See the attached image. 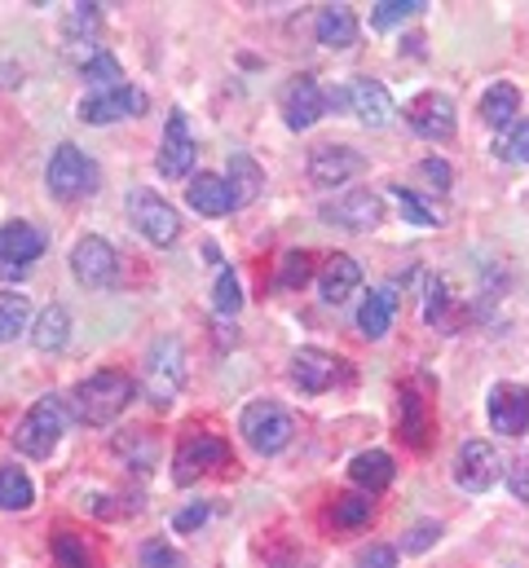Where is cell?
I'll list each match as a JSON object with an SVG mask.
<instances>
[{"instance_id":"8d00e7d4","label":"cell","mask_w":529,"mask_h":568,"mask_svg":"<svg viewBox=\"0 0 529 568\" xmlns=\"http://www.w3.org/2000/svg\"><path fill=\"white\" fill-rule=\"evenodd\" d=\"M494 150L503 155V159H516V164H529V120H516L498 142H494Z\"/></svg>"},{"instance_id":"d4e9b609","label":"cell","mask_w":529,"mask_h":568,"mask_svg":"<svg viewBox=\"0 0 529 568\" xmlns=\"http://www.w3.org/2000/svg\"><path fill=\"white\" fill-rule=\"evenodd\" d=\"M67 339H71V313L62 304H49L32 326V345L40 353H58V349H67Z\"/></svg>"},{"instance_id":"44dd1931","label":"cell","mask_w":529,"mask_h":568,"mask_svg":"<svg viewBox=\"0 0 529 568\" xmlns=\"http://www.w3.org/2000/svg\"><path fill=\"white\" fill-rule=\"evenodd\" d=\"M358 287H362V265L349 261V256H332L327 269L317 274V295H323L327 304H345Z\"/></svg>"},{"instance_id":"52a82bcc","label":"cell","mask_w":529,"mask_h":568,"mask_svg":"<svg viewBox=\"0 0 529 568\" xmlns=\"http://www.w3.org/2000/svg\"><path fill=\"white\" fill-rule=\"evenodd\" d=\"M323 220L340 225V230H353V234H366L384 220V198L371 190H345L332 203H323Z\"/></svg>"},{"instance_id":"30bf717a","label":"cell","mask_w":529,"mask_h":568,"mask_svg":"<svg viewBox=\"0 0 529 568\" xmlns=\"http://www.w3.org/2000/svg\"><path fill=\"white\" fill-rule=\"evenodd\" d=\"M146 93L124 84V88H111V93H88L80 101V120L84 124H116V120H137L146 116Z\"/></svg>"},{"instance_id":"ffe728a7","label":"cell","mask_w":529,"mask_h":568,"mask_svg":"<svg viewBox=\"0 0 529 568\" xmlns=\"http://www.w3.org/2000/svg\"><path fill=\"white\" fill-rule=\"evenodd\" d=\"M185 203L203 216H226L230 207H239L235 194H230V181L217 177V172H194V181L185 185Z\"/></svg>"},{"instance_id":"ab89813d","label":"cell","mask_w":529,"mask_h":568,"mask_svg":"<svg viewBox=\"0 0 529 568\" xmlns=\"http://www.w3.org/2000/svg\"><path fill=\"white\" fill-rule=\"evenodd\" d=\"M142 568H181V555L168 542H146L142 546Z\"/></svg>"},{"instance_id":"2e32d148","label":"cell","mask_w":529,"mask_h":568,"mask_svg":"<svg viewBox=\"0 0 529 568\" xmlns=\"http://www.w3.org/2000/svg\"><path fill=\"white\" fill-rule=\"evenodd\" d=\"M362 172V155L353 146H317L309 155V181L313 185H345Z\"/></svg>"},{"instance_id":"ee69618b","label":"cell","mask_w":529,"mask_h":568,"mask_svg":"<svg viewBox=\"0 0 529 568\" xmlns=\"http://www.w3.org/2000/svg\"><path fill=\"white\" fill-rule=\"evenodd\" d=\"M507 490H512V498H516V503H529V454H525V459L512 468Z\"/></svg>"},{"instance_id":"d6986e66","label":"cell","mask_w":529,"mask_h":568,"mask_svg":"<svg viewBox=\"0 0 529 568\" xmlns=\"http://www.w3.org/2000/svg\"><path fill=\"white\" fill-rule=\"evenodd\" d=\"M345 93H349V110H353L362 124L384 129L393 120V97H388V88L380 80H353Z\"/></svg>"},{"instance_id":"603a6c76","label":"cell","mask_w":529,"mask_h":568,"mask_svg":"<svg viewBox=\"0 0 529 568\" xmlns=\"http://www.w3.org/2000/svg\"><path fill=\"white\" fill-rule=\"evenodd\" d=\"M393 313H397V295H393V287H380V291H371V295L362 300V309H358V330H362L366 339H384L388 326H393Z\"/></svg>"},{"instance_id":"836d02e7","label":"cell","mask_w":529,"mask_h":568,"mask_svg":"<svg viewBox=\"0 0 529 568\" xmlns=\"http://www.w3.org/2000/svg\"><path fill=\"white\" fill-rule=\"evenodd\" d=\"M371 511H375L371 498H362V494H345V498H336L332 520H336V529H358V524L371 520Z\"/></svg>"},{"instance_id":"1f68e13d","label":"cell","mask_w":529,"mask_h":568,"mask_svg":"<svg viewBox=\"0 0 529 568\" xmlns=\"http://www.w3.org/2000/svg\"><path fill=\"white\" fill-rule=\"evenodd\" d=\"M84 80H93L97 84V93H111V88H124V71H120V62L106 53V49H97L88 62H84Z\"/></svg>"},{"instance_id":"7402d4cb","label":"cell","mask_w":529,"mask_h":568,"mask_svg":"<svg viewBox=\"0 0 529 568\" xmlns=\"http://www.w3.org/2000/svg\"><path fill=\"white\" fill-rule=\"evenodd\" d=\"M313 36H317V45H327V49H349L358 40L353 10L349 5H327L323 14H317V23H313Z\"/></svg>"},{"instance_id":"4316f807","label":"cell","mask_w":529,"mask_h":568,"mask_svg":"<svg viewBox=\"0 0 529 568\" xmlns=\"http://www.w3.org/2000/svg\"><path fill=\"white\" fill-rule=\"evenodd\" d=\"M230 194H235V203L243 207V203H252L256 194H261V185H265V172H261V164L252 159V155H243V150H235L230 155Z\"/></svg>"},{"instance_id":"d590c367","label":"cell","mask_w":529,"mask_h":568,"mask_svg":"<svg viewBox=\"0 0 529 568\" xmlns=\"http://www.w3.org/2000/svg\"><path fill=\"white\" fill-rule=\"evenodd\" d=\"M309 274H313L309 252H287V256H282V269H278V278H274V287H278V291H296V287L309 282Z\"/></svg>"},{"instance_id":"bcb514c9","label":"cell","mask_w":529,"mask_h":568,"mask_svg":"<svg viewBox=\"0 0 529 568\" xmlns=\"http://www.w3.org/2000/svg\"><path fill=\"white\" fill-rule=\"evenodd\" d=\"M203 520H207V507L199 503V507H185V511L172 520V529H177V533H190V529H199Z\"/></svg>"},{"instance_id":"8fae6325","label":"cell","mask_w":529,"mask_h":568,"mask_svg":"<svg viewBox=\"0 0 529 568\" xmlns=\"http://www.w3.org/2000/svg\"><path fill=\"white\" fill-rule=\"evenodd\" d=\"M278 106H282V120H287V129L304 133V129H313L317 120L327 116V93L317 88V80H313V75H296V80L282 88Z\"/></svg>"},{"instance_id":"484cf974","label":"cell","mask_w":529,"mask_h":568,"mask_svg":"<svg viewBox=\"0 0 529 568\" xmlns=\"http://www.w3.org/2000/svg\"><path fill=\"white\" fill-rule=\"evenodd\" d=\"M116 454H124V463H129L137 476H146V472H155V463H159V440H155L146 427H133V432L116 436Z\"/></svg>"},{"instance_id":"83f0119b","label":"cell","mask_w":529,"mask_h":568,"mask_svg":"<svg viewBox=\"0 0 529 568\" xmlns=\"http://www.w3.org/2000/svg\"><path fill=\"white\" fill-rule=\"evenodd\" d=\"M516 110H520V88H516V84H490V88H485V97H481V120H485L490 129L512 124Z\"/></svg>"},{"instance_id":"f35d334b","label":"cell","mask_w":529,"mask_h":568,"mask_svg":"<svg viewBox=\"0 0 529 568\" xmlns=\"http://www.w3.org/2000/svg\"><path fill=\"white\" fill-rule=\"evenodd\" d=\"M212 300H217V313H230V317L243 309V291H239V278L230 269L217 278V295H212Z\"/></svg>"},{"instance_id":"f546056e","label":"cell","mask_w":529,"mask_h":568,"mask_svg":"<svg viewBox=\"0 0 529 568\" xmlns=\"http://www.w3.org/2000/svg\"><path fill=\"white\" fill-rule=\"evenodd\" d=\"M27 322H32V300L23 291H0V345L19 339Z\"/></svg>"},{"instance_id":"7c38bea8","label":"cell","mask_w":529,"mask_h":568,"mask_svg":"<svg viewBox=\"0 0 529 568\" xmlns=\"http://www.w3.org/2000/svg\"><path fill=\"white\" fill-rule=\"evenodd\" d=\"M406 124L419 133V137H429V142H446L455 137V101L446 93H419L410 106H406Z\"/></svg>"},{"instance_id":"ba28073f","label":"cell","mask_w":529,"mask_h":568,"mask_svg":"<svg viewBox=\"0 0 529 568\" xmlns=\"http://www.w3.org/2000/svg\"><path fill=\"white\" fill-rule=\"evenodd\" d=\"M71 274H75V282L80 287H111L116 278H120V256H116V247L106 243V239H97V234H88V239H80L75 243V252H71Z\"/></svg>"},{"instance_id":"8992f818","label":"cell","mask_w":529,"mask_h":568,"mask_svg":"<svg viewBox=\"0 0 529 568\" xmlns=\"http://www.w3.org/2000/svg\"><path fill=\"white\" fill-rule=\"evenodd\" d=\"M129 220L137 225V234L151 239L155 247H172V243L181 239V220H177L172 203H164V198H159L155 190H146V185H137V190L129 194Z\"/></svg>"},{"instance_id":"e0dca14e","label":"cell","mask_w":529,"mask_h":568,"mask_svg":"<svg viewBox=\"0 0 529 568\" xmlns=\"http://www.w3.org/2000/svg\"><path fill=\"white\" fill-rule=\"evenodd\" d=\"M336 375H340V362L332 358V353H323V349H296V358H291V379H296V388L300 392H327L332 384H336Z\"/></svg>"},{"instance_id":"60d3db41","label":"cell","mask_w":529,"mask_h":568,"mask_svg":"<svg viewBox=\"0 0 529 568\" xmlns=\"http://www.w3.org/2000/svg\"><path fill=\"white\" fill-rule=\"evenodd\" d=\"M393 194H397V203H401V216H406V220H414V225H437V216H433L429 207H423V203H419L406 185H397Z\"/></svg>"},{"instance_id":"7bdbcfd3","label":"cell","mask_w":529,"mask_h":568,"mask_svg":"<svg viewBox=\"0 0 529 568\" xmlns=\"http://www.w3.org/2000/svg\"><path fill=\"white\" fill-rule=\"evenodd\" d=\"M446 304H450V291H446V282L442 278H433L429 282V309H423V317H429L433 326L442 322V313H446Z\"/></svg>"},{"instance_id":"4dcf8cb0","label":"cell","mask_w":529,"mask_h":568,"mask_svg":"<svg viewBox=\"0 0 529 568\" xmlns=\"http://www.w3.org/2000/svg\"><path fill=\"white\" fill-rule=\"evenodd\" d=\"M36 503V490H32V481H27V472L23 468H0V507L5 511H27Z\"/></svg>"},{"instance_id":"277c9868","label":"cell","mask_w":529,"mask_h":568,"mask_svg":"<svg viewBox=\"0 0 529 568\" xmlns=\"http://www.w3.org/2000/svg\"><path fill=\"white\" fill-rule=\"evenodd\" d=\"M45 185H49V194H53L58 203H75V198H84V194L97 190V168H93V159H88L80 146L62 142V146L53 150L49 168H45Z\"/></svg>"},{"instance_id":"f1b7e54d","label":"cell","mask_w":529,"mask_h":568,"mask_svg":"<svg viewBox=\"0 0 529 568\" xmlns=\"http://www.w3.org/2000/svg\"><path fill=\"white\" fill-rule=\"evenodd\" d=\"M401 440H410L414 449L429 445V397H419L414 388L401 392Z\"/></svg>"},{"instance_id":"cb8c5ba5","label":"cell","mask_w":529,"mask_h":568,"mask_svg":"<svg viewBox=\"0 0 529 568\" xmlns=\"http://www.w3.org/2000/svg\"><path fill=\"white\" fill-rule=\"evenodd\" d=\"M393 454H384V449H362L358 459L349 463V476L362 485V490H371V494H380V490H388L393 485Z\"/></svg>"},{"instance_id":"3957f363","label":"cell","mask_w":529,"mask_h":568,"mask_svg":"<svg viewBox=\"0 0 529 568\" xmlns=\"http://www.w3.org/2000/svg\"><path fill=\"white\" fill-rule=\"evenodd\" d=\"M67 432V406L62 397H40L14 427V445L19 454H27V459H49L53 445L62 440Z\"/></svg>"},{"instance_id":"b9f144b4","label":"cell","mask_w":529,"mask_h":568,"mask_svg":"<svg viewBox=\"0 0 529 568\" xmlns=\"http://www.w3.org/2000/svg\"><path fill=\"white\" fill-rule=\"evenodd\" d=\"M358 568H397V551L384 546V542H375V546H366L358 555Z\"/></svg>"},{"instance_id":"d6a6232c","label":"cell","mask_w":529,"mask_h":568,"mask_svg":"<svg viewBox=\"0 0 529 568\" xmlns=\"http://www.w3.org/2000/svg\"><path fill=\"white\" fill-rule=\"evenodd\" d=\"M419 10H429V5H423V0H380V5L371 10V27H375V32H388V27L406 23V19H414Z\"/></svg>"},{"instance_id":"74e56055","label":"cell","mask_w":529,"mask_h":568,"mask_svg":"<svg viewBox=\"0 0 529 568\" xmlns=\"http://www.w3.org/2000/svg\"><path fill=\"white\" fill-rule=\"evenodd\" d=\"M437 537H442V524H437V520H419V524H410V529H406L401 551H406V555H423V551H429Z\"/></svg>"},{"instance_id":"5bb4252c","label":"cell","mask_w":529,"mask_h":568,"mask_svg":"<svg viewBox=\"0 0 529 568\" xmlns=\"http://www.w3.org/2000/svg\"><path fill=\"white\" fill-rule=\"evenodd\" d=\"M45 256V234L27 220H10L0 225V274H14V269H27Z\"/></svg>"},{"instance_id":"4fadbf2b","label":"cell","mask_w":529,"mask_h":568,"mask_svg":"<svg viewBox=\"0 0 529 568\" xmlns=\"http://www.w3.org/2000/svg\"><path fill=\"white\" fill-rule=\"evenodd\" d=\"M490 427L498 436L529 432V388L525 384H494L490 388Z\"/></svg>"},{"instance_id":"9a60e30c","label":"cell","mask_w":529,"mask_h":568,"mask_svg":"<svg viewBox=\"0 0 529 568\" xmlns=\"http://www.w3.org/2000/svg\"><path fill=\"white\" fill-rule=\"evenodd\" d=\"M498 476V454L490 440H464L459 445V459H455V481L468 494H485Z\"/></svg>"},{"instance_id":"ac0fdd59","label":"cell","mask_w":529,"mask_h":568,"mask_svg":"<svg viewBox=\"0 0 529 568\" xmlns=\"http://www.w3.org/2000/svg\"><path fill=\"white\" fill-rule=\"evenodd\" d=\"M190 164H194V142L185 133V116H181V110H172L168 129H164V142H159V177L177 181V177L190 172Z\"/></svg>"},{"instance_id":"6da1fadb","label":"cell","mask_w":529,"mask_h":568,"mask_svg":"<svg viewBox=\"0 0 529 568\" xmlns=\"http://www.w3.org/2000/svg\"><path fill=\"white\" fill-rule=\"evenodd\" d=\"M133 392L137 388H133V379L124 371H97V375H88V379H80L71 388V414L80 423H88V427H106V423H116L129 410Z\"/></svg>"},{"instance_id":"7a4b0ae2","label":"cell","mask_w":529,"mask_h":568,"mask_svg":"<svg viewBox=\"0 0 529 568\" xmlns=\"http://www.w3.org/2000/svg\"><path fill=\"white\" fill-rule=\"evenodd\" d=\"M185 384V349H181V339L177 335H164L151 345L146 353V366H142V392L155 410H172L177 392Z\"/></svg>"},{"instance_id":"e575fe53","label":"cell","mask_w":529,"mask_h":568,"mask_svg":"<svg viewBox=\"0 0 529 568\" xmlns=\"http://www.w3.org/2000/svg\"><path fill=\"white\" fill-rule=\"evenodd\" d=\"M49 551H53V564H58V568H93L88 546H84L75 533H53Z\"/></svg>"},{"instance_id":"5b68a950","label":"cell","mask_w":529,"mask_h":568,"mask_svg":"<svg viewBox=\"0 0 529 568\" xmlns=\"http://www.w3.org/2000/svg\"><path fill=\"white\" fill-rule=\"evenodd\" d=\"M239 432L248 436V445H252L256 454H278V449L291 445L296 419H291L278 401H252V406L243 410V419H239Z\"/></svg>"},{"instance_id":"f6af8a7d","label":"cell","mask_w":529,"mask_h":568,"mask_svg":"<svg viewBox=\"0 0 529 568\" xmlns=\"http://www.w3.org/2000/svg\"><path fill=\"white\" fill-rule=\"evenodd\" d=\"M423 177L433 181V190H442V194H446L455 172H450V164H442V159H423Z\"/></svg>"},{"instance_id":"9c48e42d","label":"cell","mask_w":529,"mask_h":568,"mask_svg":"<svg viewBox=\"0 0 529 568\" xmlns=\"http://www.w3.org/2000/svg\"><path fill=\"white\" fill-rule=\"evenodd\" d=\"M230 463V445L221 440V436H212V432H194L190 440H181V449H177V485H190V481H199L203 472H212V468H226Z\"/></svg>"}]
</instances>
